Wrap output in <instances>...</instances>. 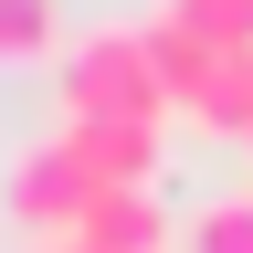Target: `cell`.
<instances>
[{
  "instance_id": "2",
  "label": "cell",
  "mask_w": 253,
  "mask_h": 253,
  "mask_svg": "<svg viewBox=\"0 0 253 253\" xmlns=\"http://www.w3.org/2000/svg\"><path fill=\"white\" fill-rule=\"evenodd\" d=\"M0 201H11V221H32V232L63 253L74 221H84V201H95V179H84V158L63 148V137H32V148L11 158V179H0Z\"/></svg>"
},
{
  "instance_id": "3",
  "label": "cell",
  "mask_w": 253,
  "mask_h": 253,
  "mask_svg": "<svg viewBox=\"0 0 253 253\" xmlns=\"http://www.w3.org/2000/svg\"><path fill=\"white\" fill-rule=\"evenodd\" d=\"M74 243H84V253H158V243H169V211H158L148 179H137V190H95L84 221H74Z\"/></svg>"
},
{
  "instance_id": "5",
  "label": "cell",
  "mask_w": 253,
  "mask_h": 253,
  "mask_svg": "<svg viewBox=\"0 0 253 253\" xmlns=\"http://www.w3.org/2000/svg\"><path fill=\"white\" fill-rule=\"evenodd\" d=\"M53 42V0H0V53H42Z\"/></svg>"
},
{
  "instance_id": "1",
  "label": "cell",
  "mask_w": 253,
  "mask_h": 253,
  "mask_svg": "<svg viewBox=\"0 0 253 253\" xmlns=\"http://www.w3.org/2000/svg\"><path fill=\"white\" fill-rule=\"evenodd\" d=\"M169 106L179 95H169V74H158L148 32H84V42L63 53V126H148L158 137Z\"/></svg>"
},
{
  "instance_id": "4",
  "label": "cell",
  "mask_w": 253,
  "mask_h": 253,
  "mask_svg": "<svg viewBox=\"0 0 253 253\" xmlns=\"http://www.w3.org/2000/svg\"><path fill=\"white\" fill-rule=\"evenodd\" d=\"M190 253H253V190H221L190 211Z\"/></svg>"
}]
</instances>
